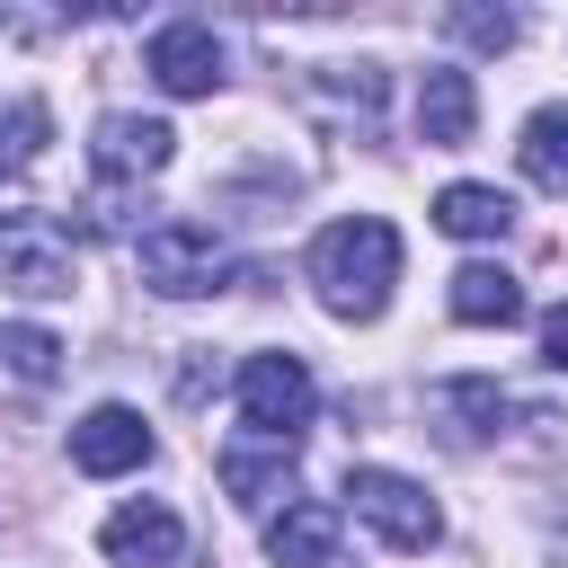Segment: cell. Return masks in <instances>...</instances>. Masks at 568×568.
<instances>
[{
	"label": "cell",
	"mask_w": 568,
	"mask_h": 568,
	"mask_svg": "<svg viewBox=\"0 0 568 568\" xmlns=\"http://www.w3.org/2000/svg\"><path fill=\"white\" fill-rule=\"evenodd\" d=\"M390 284H399V231L382 213H346L311 240V293L320 311L337 320H382L390 311Z\"/></svg>",
	"instance_id": "obj_1"
},
{
	"label": "cell",
	"mask_w": 568,
	"mask_h": 568,
	"mask_svg": "<svg viewBox=\"0 0 568 568\" xmlns=\"http://www.w3.org/2000/svg\"><path fill=\"white\" fill-rule=\"evenodd\" d=\"M133 266H142V284H151L160 302H204V293L231 284V248H222V231H213V222H186V213L151 222V231L133 240Z\"/></svg>",
	"instance_id": "obj_2"
},
{
	"label": "cell",
	"mask_w": 568,
	"mask_h": 568,
	"mask_svg": "<svg viewBox=\"0 0 568 568\" xmlns=\"http://www.w3.org/2000/svg\"><path fill=\"white\" fill-rule=\"evenodd\" d=\"M311 408H320V382H311L302 355L266 346V355L240 364V417H248V435H266V444H302Z\"/></svg>",
	"instance_id": "obj_3"
},
{
	"label": "cell",
	"mask_w": 568,
	"mask_h": 568,
	"mask_svg": "<svg viewBox=\"0 0 568 568\" xmlns=\"http://www.w3.org/2000/svg\"><path fill=\"white\" fill-rule=\"evenodd\" d=\"M346 506H355V524H373L390 550H435V541H444V515H435V497H426L408 470L355 462V470H346Z\"/></svg>",
	"instance_id": "obj_4"
},
{
	"label": "cell",
	"mask_w": 568,
	"mask_h": 568,
	"mask_svg": "<svg viewBox=\"0 0 568 568\" xmlns=\"http://www.w3.org/2000/svg\"><path fill=\"white\" fill-rule=\"evenodd\" d=\"M71 275H80L71 231H62L53 213H36V204H9V213H0V284H18V293H36V302H62Z\"/></svg>",
	"instance_id": "obj_5"
},
{
	"label": "cell",
	"mask_w": 568,
	"mask_h": 568,
	"mask_svg": "<svg viewBox=\"0 0 568 568\" xmlns=\"http://www.w3.org/2000/svg\"><path fill=\"white\" fill-rule=\"evenodd\" d=\"M142 462H151V426H142V408L98 399V408L71 426V470H89V479H124V470H142Z\"/></svg>",
	"instance_id": "obj_6"
},
{
	"label": "cell",
	"mask_w": 568,
	"mask_h": 568,
	"mask_svg": "<svg viewBox=\"0 0 568 568\" xmlns=\"http://www.w3.org/2000/svg\"><path fill=\"white\" fill-rule=\"evenodd\" d=\"M98 550L115 568H178L186 559V524L160 506V497H124L106 524H98Z\"/></svg>",
	"instance_id": "obj_7"
},
{
	"label": "cell",
	"mask_w": 568,
	"mask_h": 568,
	"mask_svg": "<svg viewBox=\"0 0 568 568\" xmlns=\"http://www.w3.org/2000/svg\"><path fill=\"white\" fill-rule=\"evenodd\" d=\"M142 71H151L169 98H213V89H222V44H213L204 18H169V27L151 36Z\"/></svg>",
	"instance_id": "obj_8"
},
{
	"label": "cell",
	"mask_w": 568,
	"mask_h": 568,
	"mask_svg": "<svg viewBox=\"0 0 568 568\" xmlns=\"http://www.w3.org/2000/svg\"><path fill=\"white\" fill-rule=\"evenodd\" d=\"M169 151H178V133H169L160 115H98V142H89V160H98L106 186H142V178H160Z\"/></svg>",
	"instance_id": "obj_9"
},
{
	"label": "cell",
	"mask_w": 568,
	"mask_h": 568,
	"mask_svg": "<svg viewBox=\"0 0 568 568\" xmlns=\"http://www.w3.org/2000/svg\"><path fill=\"white\" fill-rule=\"evenodd\" d=\"M266 559L275 568H328L337 559V506L328 497H284L266 515Z\"/></svg>",
	"instance_id": "obj_10"
},
{
	"label": "cell",
	"mask_w": 568,
	"mask_h": 568,
	"mask_svg": "<svg viewBox=\"0 0 568 568\" xmlns=\"http://www.w3.org/2000/svg\"><path fill=\"white\" fill-rule=\"evenodd\" d=\"M470 124H479V89H470V71L435 62V71L417 80V142H426V151H462Z\"/></svg>",
	"instance_id": "obj_11"
},
{
	"label": "cell",
	"mask_w": 568,
	"mask_h": 568,
	"mask_svg": "<svg viewBox=\"0 0 568 568\" xmlns=\"http://www.w3.org/2000/svg\"><path fill=\"white\" fill-rule=\"evenodd\" d=\"M453 320H462V328H515V320H524V284H515L497 257H470V266L453 275Z\"/></svg>",
	"instance_id": "obj_12"
},
{
	"label": "cell",
	"mask_w": 568,
	"mask_h": 568,
	"mask_svg": "<svg viewBox=\"0 0 568 568\" xmlns=\"http://www.w3.org/2000/svg\"><path fill=\"white\" fill-rule=\"evenodd\" d=\"M506 222H515V195H506V186L453 178V186L435 195V231H453V240H506Z\"/></svg>",
	"instance_id": "obj_13"
},
{
	"label": "cell",
	"mask_w": 568,
	"mask_h": 568,
	"mask_svg": "<svg viewBox=\"0 0 568 568\" xmlns=\"http://www.w3.org/2000/svg\"><path fill=\"white\" fill-rule=\"evenodd\" d=\"M435 417H444L462 444H488V435L515 417V399H506L488 373H462V382H435Z\"/></svg>",
	"instance_id": "obj_14"
},
{
	"label": "cell",
	"mask_w": 568,
	"mask_h": 568,
	"mask_svg": "<svg viewBox=\"0 0 568 568\" xmlns=\"http://www.w3.org/2000/svg\"><path fill=\"white\" fill-rule=\"evenodd\" d=\"M284 479H293V444L248 435V444H231V453H222V488H231L240 506H275V497H284Z\"/></svg>",
	"instance_id": "obj_15"
},
{
	"label": "cell",
	"mask_w": 568,
	"mask_h": 568,
	"mask_svg": "<svg viewBox=\"0 0 568 568\" xmlns=\"http://www.w3.org/2000/svg\"><path fill=\"white\" fill-rule=\"evenodd\" d=\"M515 160H524V178H532V186L568 195V106H532V115H524Z\"/></svg>",
	"instance_id": "obj_16"
},
{
	"label": "cell",
	"mask_w": 568,
	"mask_h": 568,
	"mask_svg": "<svg viewBox=\"0 0 568 568\" xmlns=\"http://www.w3.org/2000/svg\"><path fill=\"white\" fill-rule=\"evenodd\" d=\"M44 142H53V106H44V98H27V89H9V98H0V178L36 169V160H44Z\"/></svg>",
	"instance_id": "obj_17"
},
{
	"label": "cell",
	"mask_w": 568,
	"mask_h": 568,
	"mask_svg": "<svg viewBox=\"0 0 568 568\" xmlns=\"http://www.w3.org/2000/svg\"><path fill=\"white\" fill-rule=\"evenodd\" d=\"M311 98H320L337 124L373 133V115H382V71H373V62H337V71H320V80H311Z\"/></svg>",
	"instance_id": "obj_18"
},
{
	"label": "cell",
	"mask_w": 568,
	"mask_h": 568,
	"mask_svg": "<svg viewBox=\"0 0 568 568\" xmlns=\"http://www.w3.org/2000/svg\"><path fill=\"white\" fill-rule=\"evenodd\" d=\"M444 27H453L462 44H479V53H506V44L524 36V18H515V9H488V0H462Z\"/></svg>",
	"instance_id": "obj_19"
},
{
	"label": "cell",
	"mask_w": 568,
	"mask_h": 568,
	"mask_svg": "<svg viewBox=\"0 0 568 568\" xmlns=\"http://www.w3.org/2000/svg\"><path fill=\"white\" fill-rule=\"evenodd\" d=\"M0 355H9V373H18V382H53V373H62L53 328H9V337H0Z\"/></svg>",
	"instance_id": "obj_20"
},
{
	"label": "cell",
	"mask_w": 568,
	"mask_h": 568,
	"mask_svg": "<svg viewBox=\"0 0 568 568\" xmlns=\"http://www.w3.org/2000/svg\"><path fill=\"white\" fill-rule=\"evenodd\" d=\"M541 364H550V373H568V302L541 320Z\"/></svg>",
	"instance_id": "obj_21"
}]
</instances>
